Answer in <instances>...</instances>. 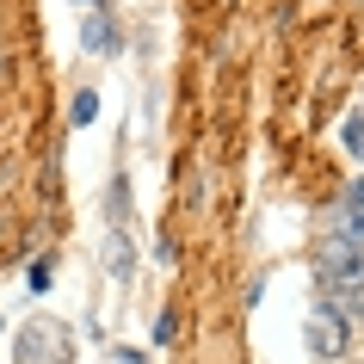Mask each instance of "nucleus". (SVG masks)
Segmentation results:
<instances>
[{
  "label": "nucleus",
  "instance_id": "nucleus-1",
  "mask_svg": "<svg viewBox=\"0 0 364 364\" xmlns=\"http://www.w3.org/2000/svg\"><path fill=\"white\" fill-rule=\"evenodd\" d=\"M19 364H75V333L56 321V315H31L13 340Z\"/></svg>",
  "mask_w": 364,
  "mask_h": 364
},
{
  "label": "nucleus",
  "instance_id": "nucleus-2",
  "mask_svg": "<svg viewBox=\"0 0 364 364\" xmlns=\"http://www.w3.org/2000/svg\"><path fill=\"white\" fill-rule=\"evenodd\" d=\"M303 346L315 352V358H340L346 346H352V321H346L333 303H315L303 321Z\"/></svg>",
  "mask_w": 364,
  "mask_h": 364
},
{
  "label": "nucleus",
  "instance_id": "nucleus-3",
  "mask_svg": "<svg viewBox=\"0 0 364 364\" xmlns=\"http://www.w3.org/2000/svg\"><path fill=\"white\" fill-rule=\"evenodd\" d=\"M321 278H333V290H364V241L333 235L321 247Z\"/></svg>",
  "mask_w": 364,
  "mask_h": 364
},
{
  "label": "nucleus",
  "instance_id": "nucleus-4",
  "mask_svg": "<svg viewBox=\"0 0 364 364\" xmlns=\"http://www.w3.org/2000/svg\"><path fill=\"white\" fill-rule=\"evenodd\" d=\"M333 235H346V241H364V173L346 186L340 204H333Z\"/></svg>",
  "mask_w": 364,
  "mask_h": 364
},
{
  "label": "nucleus",
  "instance_id": "nucleus-5",
  "mask_svg": "<svg viewBox=\"0 0 364 364\" xmlns=\"http://www.w3.org/2000/svg\"><path fill=\"white\" fill-rule=\"evenodd\" d=\"M80 43H87L93 56H117V25H112V13H87V25H80Z\"/></svg>",
  "mask_w": 364,
  "mask_h": 364
},
{
  "label": "nucleus",
  "instance_id": "nucleus-6",
  "mask_svg": "<svg viewBox=\"0 0 364 364\" xmlns=\"http://www.w3.org/2000/svg\"><path fill=\"white\" fill-rule=\"evenodd\" d=\"M340 142H346V154H364V112H352L340 124Z\"/></svg>",
  "mask_w": 364,
  "mask_h": 364
},
{
  "label": "nucleus",
  "instance_id": "nucleus-7",
  "mask_svg": "<svg viewBox=\"0 0 364 364\" xmlns=\"http://www.w3.org/2000/svg\"><path fill=\"white\" fill-rule=\"evenodd\" d=\"M112 272H117V278H130V235H124V229H112Z\"/></svg>",
  "mask_w": 364,
  "mask_h": 364
},
{
  "label": "nucleus",
  "instance_id": "nucleus-8",
  "mask_svg": "<svg viewBox=\"0 0 364 364\" xmlns=\"http://www.w3.org/2000/svg\"><path fill=\"white\" fill-rule=\"evenodd\" d=\"M68 117H75V124H93V117H99V93H93V87L75 93V112H68Z\"/></svg>",
  "mask_w": 364,
  "mask_h": 364
},
{
  "label": "nucleus",
  "instance_id": "nucleus-9",
  "mask_svg": "<svg viewBox=\"0 0 364 364\" xmlns=\"http://www.w3.org/2000/svg\"><path fill=\"white\" fill-rule=\"evenodd\" d=\"M25 284H31V296H43V290H50V266H31V272H25Z\"/></svg>",
  "mask_w": 364,
  "mask_h": 364
},
{
  "label": "nucleus",
  "instance_id": "nucleus-10",
  "mask_svg": "<svg viewBox=\"0 0 364 364\" xmlns=\"http://www.w3.org/2000/svg\"><path fill=\"white\" fill-rule=\"evenodd\" d=\"M75 6H87V13H112V0H75Z\"/></svg>",
  "mask_w": 364,
  "mask_h": 364
},
{
  "label": "nucleus",
  "instance_id": "nucleus-11",
  "mask_svg": "<svg viewBox=\"0 0 364 364\" xmlns=\"http://www.w3.org/2000/svg\"><path fill=\"white\" fill-rule=\"evenodd\" d=\"M0 327H6V321H0Z\"/></svg>",
  "mask_w": 364,
  "mask_h": 364
}]
</instances>
